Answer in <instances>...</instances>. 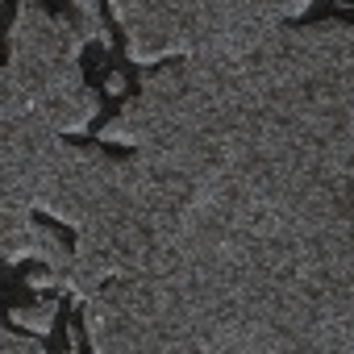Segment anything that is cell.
Masks as SVG:
<instances>
[{"label": "cell", "instance_id": "7a4b0ae2", "mask_svg": "<svg viewBox=\"0 0 354 354\" xmlns=\"http://www.w3.org/2000/svg\"><path fill=\"white\" fill-rule=\"evenodd\" d=\"M88 34L71 17H55L34 0H17L9 30V63L0 84V133H88L100 96L84 84L80 50Z\"/></svg>", "mask_w": 354, "mask_h": 354}, {"label": "cell", "instance_id": "8992f818", "mask_svg": "<svg viewBox=\"0 0 354 354\" xmlns=\"http://www.w3.org/2000/svg\"><path fill=\"white\" fill-rule=\"evenodd\" d=\"M71 9H75L80 30L88 34V42H96L100 50H109V46H113V34H109V26L100 21V0H71Z\"/></svg>", "mask_w": 354, "mask_h": 354}, {"label": "cell", "instance_id": "277c9868", "mask_svg": "<svg viewBox=\"0 0 354 354\" xmlns=\"http://www.w3.org/2000/svg\"><path fill=\"white\" fill-rule=\"evenodd\" d=\"M0 221H5V225H0V254H5V263L17 267V263L34 259V263H42V267L55 275V288H59L63 271L71 267V246H67V238H63L59 230L34 221V213L0 217Z\"/></svg>", "mask_w": 354, "mask_h": 354}, {"label": "cell", "instance_id": "52a82bcc", "mask_svg": "<svg viewBox=\"0 0 354 354\" xmlns=\"http://www.w3.org/2000/svg\"><path fill=\"white\" fill-rule=\"evenodd\" d=\"M0 354H46L42 346V333H17V325H9L5 333H0Z\"/></svg>", "mask_w": 354, "mask_h": 354}, {"label": "cell", "instance_id": "ba28073f", "mask_svg": "<svg viewBox=\"0 0 354 354\" xmlns=\"http://www.w3.org/2000/svg\"><path fill=\"white\" fill-rule=\"evenodd\" d=\"M104 92H109V96H125V75H121V71H109Z\"/></svg>", "mask_w": 354, "mask_h": 354}, {"label": "cell", "instance_id": "6da1fadb", "mask_svg": "<svg viewBox=\"0 0 354 354\" xmlns=\"http://www.w3.org/2000/svg\"><path fill=\"white\" fill-rule=\"evenodd\" d=\"M100 142L55 209L92 350H354L350 21L171 63Z\"/></svg>", "mask_w": 354, "mask_h": 354}, {"label": "cell", "instance_id": "3957f363", "mask_svg": "<svg viewBox=\"0 0 354 354\" xmlns=\"http://www.w3.org/2000/svg\"><path fill=\"white\" fill-rule=\"evenodd\" d=\"M133 63L246 50L283 21L313 9V0H109Z\"/></svg>", "mask_w": 354, "mask_h": 354}, {"label": "cell", "instance_id": "5b68a950", "mask_svg": "<svg viewBox=\"0 0 354 354\" xmlns=\"http://www.w3.org/2000/svg\"><path fill=\"white\" fill-rule=\"evenodd\" d=\"M55 317H59V304H55V300H34V304H26V308H13V313H9V325L46 337V333L55 329Z\"/></svg>", "mask_w": 354, "mask_h": 354}]
</instances>
